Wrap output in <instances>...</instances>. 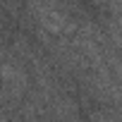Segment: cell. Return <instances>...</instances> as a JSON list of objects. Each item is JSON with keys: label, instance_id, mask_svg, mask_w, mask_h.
<instances>
[{"label": "cell", "instance_id": "obj_2", "mask_svg": "<svg viewBox=\"0 0 122 122\" xmlns=\"http://www.w3.org/2000/svg\"><path fill=\"white\" fill-rule=\"evenodd\" d=\"M0 79H3V84L15 93V96H19L22 91H24V86H26V74H24V70L15 62H5L3 67H0Z\"/></svg>", "mask_w": 122, "mask_h": 122}, {"label": "cell", "instance_id": "obj_1", "mask_svg": "<svg viewBox=\"0 0 122 122\" xmlns=\"http://www.w3.org/2000/svg\"><path fill=\"white\" fill-rule=\"evenodd\" d=\"M34 12H36V19L43 29L48 31H62L67 26V17L60 12L50 0H34Z\"/></svg>", "mask_w": 122, "mask_h": 122}]
</instances>
